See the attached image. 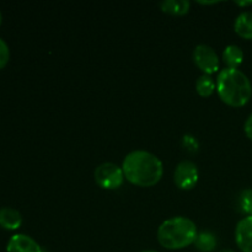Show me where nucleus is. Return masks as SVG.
<instances>
[{
	"label": "nucleus",
	"mask_w": 252,
	"mask_h": 252,
	"mask_svg": "<svg viewBox=\"0 0 252 252\" xmlns=\"http://www.w3.org/2000/svg\"><path fill=\"white\" fill-rule=\"evenodd\" d=\"M125 177L139 187H152L161 180L164 165L161 160L147 150H133L122 162Z\"/></svg>",
	"instance_id": "f257e3e1"
},
{
	"label": "nucleus",
	"mask_w": 252,
	"mask_h": 252,
	"mask_svg": "<svg viewBox=\"0 0 252 252\" xmlns=\"http://www.w3.org/2000/svg\"><path fill=\"white\" fill-rule=\"evenodd\" d=\"M217 93L231 107H243L252 96L251 81L239 69L224 68L217 76Z\"/></svg>",
	"instance_id": "f03ea898"
},
{
	"label": "nucleus",
	"mask_w": 252,
	"mask_h": 252,
	"mask_svg": "<svg viewBox=\"0 0 252 252\" xmlns=\"http://www.w3.org/2000/svg\"><path fill=\"white\" fill-rule=\"evenodd\" d=\"M198 231L193 220L186 217H172L166 219L158 229L160 245L169 250H180L196 241Z\"/></svg>",
	"instance_id": "7ed1b4c3"
},
{
	"label": "nucleus",
	"mask_w": 252,
	"mask_h": 252,
	"mask_svg": "<svg viewBox=\"0 0 252 252\" xmlns=\"http://www.w3.org/2000/svg\"><path fill=\"white\" fill-rule=\"evenodd\" d=\"M122 166L113 164V162H103L98 165L95 170L96 184L103 189H116L121 187L125 181Z\"/></svg>",
	"instance_id": "20e7f679"
},
{
	"label": "nucleus",
	"mask_w": 252,
	"mask_h": 252,
	"mask_svg": "<svg viewBox=\"0 0 252 252\" xmlns=\"http://www.w3.org/2000/svg\"><path fill=\"white\" fill-rule=\"evenodd\" d=\"M198 167L193 161H189V160H184L175 169V184L179 189H184V191H189V189H193L198 182Z\"/></svg>",
	"instance_id": "39448f33"
},
{
	"label": "nucleus",
	"mask_w": 252,
	"mask_h": 252,
	"mask_svg": "<svg viewBox=\"0 0 252 252\" xmlns=\"http://www.w3.org/2000/svg\"><path fill=\"white\" fill-rule=\"evenodd\" d=\"M193 61L196 65L207 75H212L219 70L218 54L208 44H198L194 48Z\"/></svg>",
	"instance_id": "423d86ee"
},
{
	"label": "nucleus",
	"mask_w": 252,
	"mask_h": 252,
	"mask_svg": "<svg viewBox=\"0 0 252 252\" xmlns=\"http://www.w3.org/2000/svg\"><path fill=\"white\" fill-rule=\"evenodd\" d=\"M235 241L243 252H252V216L244 217L235 229Z\"/></svg>",
	"instance_id": "0eeeda50"
},
{
	"label": "nucleus",
	"mask_w": 252,
	"mask_h": 252,
	"mask_svg": "<svg viewBox=\"0 0 252 252\" xmlns=\"http://www.w3.org/2000/svg\"><path fill=\"white\" fill-rule=\"evenodd\" d=\"M7 252H43L39 244L31 236L25 234H15L9 239L6 245Z\"/></svg>",
	"instance_id": "6e6552de"
},
{
	"label": "nucleus",
	"mask_w": 252,
	"mask_h": 252,
	"mask_svg": "<svg viewBox=\"0 0 252 252\" xmlns=\"http://www.w3.org/2000/svg\"><path fill=\"white\" fill-rule=\"evenodd\" d=\"M22 216L17 209L11 207H2L0 208V228L5 230L14 231L21 226Z\"/></svg>",
	"instance_id": "1a4fd4ad"
},
{
	"label": "nucleus",
	"mask_w": 252,
	"mask_h": 252,
	"mask_svg": "<svg viewBox=\"0 0 252 252\" xmlns=\"http://www.w3.org/2000/svg\"><path fill=\"white\" fill-rule=\"evenodd\" d=\"M236 33L244 39H252V11H243L234 24Z\"/></svg>",
	"instance_id": "9d476101"
},
{
	"label": "nucleus",
	"mask_w": 252,
	"mask_h": 252,
	"mask_svg": "<svg viewBox=\"0 0 252 252\" xmlns=\"http://www.w3.org/2000/svg\"><path fill=\"white\" fill-rule=\"evenodd\" d=\"M224 63L226 64V68L238 69L244 61V52L236 44H229L225 47L223 52Z\"/></svg>",
	"instance_id": "9b49d317"
},
{
	"label": "nucleus",
	"mask_w": 252,
	"mask_h": 252,
	"mask_svg": "<svg viewBox=\"0 0 252 252\" xmlns=\"http://www.w3.org/2000/svg\"><path fill=\"white\" fill-rule=\"evenodd\" d=\"M160 7L164 12L175 16H181L189 12L191 2L189 0H164L160 2Z\"/></svg>",
	"instance_id": "f8f14e48"
},
{
	"label": "nucleus",
	"mask_w": 252,
	"mask_h": 252,
	"mask_svg": "<svg viewBox=\"0 0 252 252\" xmlns=\"http://www.w3.org/2000/svg\"><path fill=\"white\" fill-rule=\"evenodd\" d=\"M194 245L201 252H212L217 248V238L211 231H201L197 235Z\"/></svg>",
	"instance_id": "ddd939ff"
},
{
	"label": "nucleus",
	"mask_w": 252,
	"mask_h": 252,
	"mask_svg": "<svg viewBox=\"0 0 252 252\" xmlns=\"http://www.w3.org/2000/svg\"><path fill=\"white\" fill-rule=\"evenodd\" d=\"M217 89L216 81L212 78V75H207V74H203V75L199 76L196 81V90L197 93L199 94V96L202 97H209L212 94L214 93V90Z\"/></svg>",
	"instance_id": "4468645a"
},
{
	"label": "nucleus",
	"mask_w": 252,
	"mask_h": 252,
	"mask_svg": "<svg viewBox=\"0 0 252 252\" xmlns=\"http://www.w3.org/2000/svg\"><path fill=\"white\" fill-rule=\"evenodd\" d=\"M239 209L246 217L252 216V189H243L238 199Z\"/></svg>",
	"instance_id": "2eb2a0df"
},
{
	"label": "nucleus",
	"mask_w": 252,
	"mask_h": 252,
	"mask_svg": "<svg viewBox=\"0 0 252 252\" xmlns=\"http://www.w3.org/2000/svg\"><path fill=\"white\" fill-rule=\"evenodd\" d=\"M182 147L185 148V149L187 150V152L189 153H197L199 149V143L198 140L196 139V138L193 137V135L191 134H185L184 137H182Z\"/></svg>",
	"instance_id": "dca6fc26"
},
{
	"label": "nucleus",
	"mask_w": 252,
	"mask_h": 252,
	"mask_svg": "<svg viewBox=\"0 0 252 252\" xmlns=\"http://www.w3.org/2000/svg\"><path fill=\"white\" fill-rule=\"evenodd\" d=\"M10 59V49L6 42L2 38H0V70L6 66Z\"/></svg>",
	"instance_id": "f3484780"
},
{
	"label": "nucleus",
	"mask_w": 252,
	"mask_h": 252,
	"mask_svg": "<svg viewBox=\"0 0 252 252\" xmlns=\"http://www.w3.org/2000/svg\"><path fill=\"white\" fill-rule=\"evenodd\" d=\"M244 132H245L246 137L252 140V113L246 118L245 125H244Z\"/></svg>",
	"instance_id": "a211bd4d"
},
{
	"label": "nucleus",
	"mask_w": 252,
	"mask_h": 252,
	"mask_svg": "<svg viewBox=\"0 0 252 252\" xmlns=\"http://www.w3.org/2000/svg\"><path fill=\"white\" fill-rule=\"evenodd\" d=\"M235 4L238 5V6H251L252 5V0H248V1H235Z\"/></svg>",
	"instance_id": "6ab92c4d"
},
{
	"label": "nucleus",
	"mask_w": 252,
	"mask_h": 252,
	"mask_svg": "<svg viewBox=\"0 0 252 252\" xmlns=\"http://www.w3.org/2000/svg\"><path fill=\"white\" fill-rule=\"evenodd\" d=\"M198 2L202 5H213V4H218L219 1H198Z\"/></svg>",
	"instance_id": "aec40b11"
},
{
	"label": "nucleus",
	"mask_w": 252,
	"mask_h": 252,
	"mask_svg": "<svg viewBox=\"0 0 252 252\" xmlns=\"http://www.w3.org/2000/svg\"><path fill=\"white\" fill-rule=\"evenodd\" d=\"M219 252H235V251L231 250V249H223V250H220Z\"/></svg>",
	"instance_id": "412c9836"
},
{
	"label": "nucleus",
	"mask_w": 252,
	"mask_h": 252,
	"mask_svg": "<svg viewBox=\"0 0 252 252\" xmlns=\"http://www.w3.org/2000/svg\"><path fill=\"white\" fill-rule=\"evenodd\" d=\"M1 22H2V14L1 11H0V26H1Z\"/></svg>",
	"instance_id": "4be33fe9"
},
{
	"label": "nucleus",
	"mask_w": 252,
	"mask_h": 252,
	"mask_svg": "<svg viewBox=\"0 0 252 252\" xmlns=\"http://www.w3.org/2000/svg\"><path fill=\"white\" fill-rule=\"evenodd\" d=\"M142 252H159V251H155V250H145V251H142Z\"/></svg>",
	"instance_id": "5701e85b"
}]
</instances>
